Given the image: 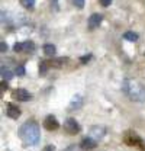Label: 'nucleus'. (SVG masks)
Segmentation results:
<instances>
[{"label": "nucleus", "instance_id": "1", "mask_svg": "<svg viewBox=\"0 0 145 151\" xmlns=\"http://www.w3.org/2000/svg\"><path fill=\"white\" fill-rule=\"evenodd\" d=\"M19 137L29 145H36L39 142L41 138V131H39V125L36 124L35 121H29L25 122L20 129H19Z\"/></svg>", "mask_w": 145, "mask_h": 151}, {"label": "nucleus", "instance_id": "2", "mask_svg": "<svg viewBox=\"0 0 145 151\" xmlns=\"http://www.w3.org/2000/svg\"><path fill=\"white\" fill-rule=\"evenodd\" d=\"M35 50V44L32 41H23V42H16L13 45L15 52H32Z\"/></svg>", "mask_w": 145, "mask_h": 151}, {"label": "nucleus", "instance_id": "3", "mask_svg": "<svg viewBox=\"0 0 145 151\" xmlns=\"http://www.w3.org/2000/svg\"><path fill=\"white\" fill-rule=\"evenodd\" d=\"M64 129H65L67 134H70V135H75V134L80 132V125H78V122H77L74 118H68V119L64 122Z\"/></svg>", "mask_w": 145, "mask_h": 151}, {"label": "nucleus", "instance_id": "4", "mask_svg": "<svg viewBox=\"0 0 145 151\" xmlns=\"http://www.w3.org/2000/svg\"><path fill=\"white\" fill-rule=\"evenodd\" d=\"M44 127L48 131H55V129L60 128V124H58V121H57V118H55L54 115H48L45 118V121H44Z\"/></svg>", "mask_w": 145, "mask_h": 151}, {"label": "nucleus", "instance_id": "5", "mask_svg": "<svg viewBox=\"0 0 145 151\" xmlns=\"http://www.w3.org/2000/svg\"><path fill=\"white\" fill-rule=\"evenodd\" d=\"M13 97L18 99L19 102H28V100L32 99V94L29 93L26 89H16L13 92Z\"/></svg>", "mask_w": 145, "mask_h": 151}, {"label": "nucleus", "instance_id": "6", "mask_svg": "<svg viewBox=\"0 0 145 151\" xmlns=\"http://www.w3.org/2000/svg\"><path fill=\"white\" fill-rule=\"evenodd\" d=\"M102 20H103V16H102V15H99V13H93L90 18H89V22H87L89 29H96V28H99L100 23H102Z\"/></svg>", "mask_w": 145, "mask_h": 151}, {"label": "nucleus", "instance_id": "7", "mask_svg": "<svg viewBox=\"0 0 145 151\" xmlns=\"http://www.w3.org/2000/svg\"><path fill=\"white\" fill-rule=\"evenodd\" d=\"M6 115H7L9 118H12V119H18L19 116H20V109H19L16 105L9 103V105H7V109H6Z\"/></svg>", "mask_w": 145, "mask_h": 151}, {"label": "nucleus", "instance_id": "8", "mask_svg": "<svg viewBox=\"0 0 145 151\" xmlns=\"http://www.w3.org/2000/svg\"><path fill=\"white\" fill-rule=\"evenodd\" d=\"M94 147H96V139L91 138V137L83 138V141L80 142V148L81 150H93Z\"/></svg>", "mask_w": 145, "mask_h": 151}, {"label": "nucleus", "instance_id": "9", "mask_svg": "<svg viewBox=\"0 0 145 151\" xmlns=\"http://www.w3.org/2000/svg\"><path fill=\"white\" fill-rule=\"evenodd\" d=\"M103 135H105V128L103 127H91L90 128V135L91 138H94V139H100V138H103Z\"/></svg>", "mask_w": 145, "mask_h": 151}, {"label": "nucleus", "instance_id": "10", "mask_svg": "<svg viewBox=\"0 0 145 151\" xmlns=\"http://www.w3.org/2000/svg\"><path fill=\"white\" fill-rule=\"evenodd\" d=\"M125 141H126L129 145H136V144H138V145H144V144H142V139H141L136 134H131V135H128Z\"/></svg>", "mask_w": 145, "mask_h": 151}, {"label": "nucleus", "instance_id": "11", "mask_svg": "<svg viewBox=\"0 0 145 151\" xmlns=\"http://www.w3.org/2000/svg\"><path fill=\"white\" fill-rule=\"evenodd\" d=\"M55 51H57V48H55V45H52V44H45V45H44V54H45V55L54 57Z\"/></svg>", "mask_w": 145, "mask_h": 151}, {"label": "nucleus", "instance_id": "12", "mask_svg": "<svg viewBox=\"0 0 145 151\" xmlns=\"http://www.w3.org/2000/svg\"><path fill=\"white\" fill-rule=\"evenodd\" d=\"M123 38L129 41V42H135V41H138V34H135V32H132V31H128L123 34Z\"/></svg>", "mask_w": 145, "mask_h": 151}, {"label": "nucleus", "instance_id": "13", "mask_svg": "<svg viewBox=\"0 0 145 151\" xmlns=\"http://www.w3.org/2000/svg\"><path fill=\"white\" fill-rule=\"evenodd\" d=\"M1 77H3V80H10L13 77V74H12V71L9 68H6L4 65H1Z\"/></svg>", "mask_w": 145, "mask_h": 151}, {"label": "nucleus", "instance_id": "14", "mask_svg": "<svg viewBox=\"0 0 145 151\" xmlns=\"http://www.w3.org/2000/svg\"><path fill=\"white\" fill-rule=\"evenodd\" d=\"M81 103H83V99H81L80 96H75V97L72 99L70 108H71V109H74V108H75V109H77V108H80V106H81Z\"/></svg>", "mask_w": 145, "mask_h": 151}, {"label": "nucleus", "instance_id": "15", "mask_svg": "<svg viewBox=\"0 0 145 151\" xmlns=\"http://www.w3.org/2000/svg\"><path fill=\"white\" fill-rule=\"evenodd\" d=\"M20 4L25 7V9H34V6H35V0H20Z\"/></svg>", "mask_w": 145, "mask_h": 151}, {"label": "nucleus", "instance_id": "16", "mask_svg": "<svg viewBox=\"0 0 145 151\" xmlns=\"http://www.w3.org/2000/svg\"><path fill=\"white\" fill-rule=\"evenodd\" d=\"M67 61H68L67 58H57V60H52V61H51V64L55 65V67H61V65H62V64H65Z\"/></svg>", "mask_w": 145, "mask_h": 151}, {"label": "nucleus", "instance_id": "17", "mask_svg": "<svg viewBox=\"0 0 145 151\" xmlns=\"http://www.w3.org/2000/svg\"><path fill=\"white\" fill-rule=\"evenodd\" d=\"M47 70H48V63L42 61V63L39 64V73H41V76L45 74V73H47Z\"/></svg>", "mask_w": 145, "mask_h": 151}, {"label": "nucleus", "instance_id": "18", "mask_svg": "<svg viewBox=\"0 0 145 151\" xmlns=\"http://www.w3.org/2000/svg\"><path fill=\"white\" fill-rule=\"evenodd\" d=\"M16 74H18V76H20V77H22V76H25V67H23L22 64L16 67Z\"/></svg>", "mask_w": 145, "mask_h": 151}, {"label": "nucleus", "instance_id": "19", "mask_svg": "<svg viewBox=\"0 0 145 151\" xmlns=\"http://www.w3.org/2000/svg\"><path fill=\"white\" fill-rule=\"evenodd\" d=\"M72 3H74L78 9H83V7H84V0H72Z\"/></svg>", "mask_w": 145, "mask_h": 151}, {"label": "nucleus", "instance_id": "20", "mask_svg": "<svg viewBox=\"0 0 145 151\" xmlns=\"http://www.w3.org/2000/svg\"><path fill=\"white\" fill-rule=\"evenodd\" d=\"M90 58H91V55H90V54H89V55L81 57V58H80V63H81V64H86V63H87V61H89Z\"/></svg>", "mask_w": 145, "mask_h": 151}, {"label": "nucleus", "instance_id": "21", "mask_svg": "<svg viewBox=\"0 0 145 151\" xmlns=\"http://www.w3.org/2000/svg\"><path fill=\"white\" fill-rule=\"evenodd\" d=\"M6 50H7V45L4 44V41H1V42H0V51L4 54V52H6Z\"/></svg>", "mask_w": 145, "mask_h": 151}, {"label": "nucleus", "instance_id": "22", "mask_svg": "<svg viewBox=\"0 0 145 151\" xmlns=\"http://www.w3.org/2000/svg\"><path fill=\"white\" fill-rule=\"evenodd\" d=\"M110 3H112V0H100V4H102L103 7H108V6H110Z\"/></svg>", "mask_w": 145, "mask_h": 151}, {"label": "nucleus", "instance_id": "23", "mask_svg": "<svg viewBox=\"0 0 145 151\" xmlns=\"http://www.w3.org/2000/svg\"><path fill=\"white\" fill-rule=\"evenodd\" d=\"M42 151H55V148H54V145H47Z\"/></svg>", "mask_w": 145, "mask_h": 151}, {"label": "nucleus", "instance_id": "24", "mask_svg": "<svg viewBox=\"0 0 145 151\" xmlns=\"http://www.w3.org/2000/svg\"><path fill=\"white\" fill-rule=\"evenodd\" d=\"M64 151H78V150H77V147H75V145H70L67 150H64Z\"/></svg>", "mask_w": 145, "mask_h": 151}, {"label": "nucleus", "instance_id": "25", "mask_svg": "<svg viewBox=\"0 0 145 151\" xmlns=\"http://www.w3.org/2000/svg\"><path fill=\"white\" fill-rule=\"evenodd\" d=\"M4 89H7V84H6V81H3V83H1V90H4Z\"/></svg>", "mask_w": 145, "mask_h": 151}, {"label": "nucleus", "instance_id": "26", "mask_svg": "<svg viewBox=\"0 0 145 151\" xmlns=\"http://www.w3.org/2000/svg\"><path fill=\"white\" fill-rule=\"evenodd\" d=\"M57 3H58V0H52V4L54 6H57Z\"/></svg>", "mask_w": 145, "mask_h": 151}]
</instances>
